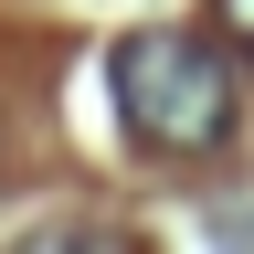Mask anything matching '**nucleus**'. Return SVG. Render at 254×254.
Masks as SVG:
<instances>
[{
    "mask_svg": "<svg viewBox=\"0 0 254 254\" xmlns=\"http://www.w3.org/2000/svg\"><path fill=\"white\" fill-rule=\"evenodd\" d=\"M222 32H233V43L254 53V0H222Z\"/></svg>",
    "mask_w": 254,
    "mask_h": 254,
    "instance_id": "2",
    "label": "nucleus"
},
{
    "mask_svg": "<svg viewBox=\"0 0 254 254\" xmlns=\"http://www.w3.org/2000/svg\"><path fill=\"white\" fill-rule=\"evenodd\" d=\"M106 85L148 159H212L233 138V53L201 32H127L106 53Z\"/></svg>",
    "mask_w": 254,
    "mask_h": 254,
    "instance_id": "1",
    "label": "nucleus"
}]
</instances>
